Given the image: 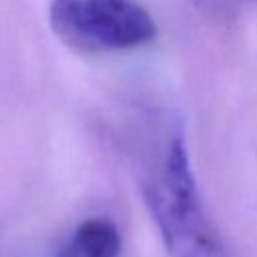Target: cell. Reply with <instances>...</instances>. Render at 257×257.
<instances>
[{"label": "cell", "instance_id": "obj_1", "mask_svg": "<svg viewBox=\"0 0 257 257\" xmlns=\"http://www.w3.org/2000/svg\"><path fill=\"white\" fill-rule=\"evenodd\" d=\"M143 201L171 257H229L207 215L183 133L173 128L141 171Z\"/></svg>", "mask_w": 257, "mask_h": 257}, {"label": "cell", "instance_id": "obj_2", "mask_svg": "<svg viewBox=\"0 0 257 257\" xmlns=\"http://www.w3.org/2000/svg\"><path fill=\"white\" fill-rule=\"evenodd\" d=\"M52 32L84 54L131 50L157 36V22L139 0H52Z\"/></svg>", "mask_w": 257, "mask_h": 257}, {"label": "cell", "instance_id": "obj_3", "mask_svg": "<svg viewBox=\"0 0 257 257\" xmlns=\"http://www.w3.org/2000/svg\"><path fill=\"white\" fill-rule=\"evenodd\" d=\"M120 233L106 217H88L58 247L56 257H118Z\"/></svg>", "mask_w": 257, "mask_h": 257}]
</instances>
